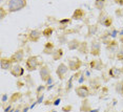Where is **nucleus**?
<instances>
[{
  "label": "nucleus",
  "mask_w": 123,
  "mask_h": 112,
  "mask_svg": "<svg viewBox=\"0 0 123 112\" xmlns=\"http://www.w3.org/2000/svg\"><path fill=\"white\" fill-rule=\"evenodd\" d=\"M110 74L113 78H119L120 74H121V70L118 69V68H111L110 70Z\"/></svg>",
  "instance_id": "obj_15"
},
{
  "label": "nucleus",
  "mask_w": 123,
  "mask_h": 112,
  "mask_svg": "<svg viewBox=\"0 0 123 112\" xmlns=\"http://www.w3.org/2000/svg\"><path fill=\"white\" fill-rule=\"evenodd\" d=\"M59 102H60V100H57V101H56V102L54 103V104H55V105H58V104H59Z\"/></svg>",
  "instance_id": "obj_24"
},
{
  "label": "nucleus",
  "mask_w": 123,
  "mask_h": 112,
  "mask_svg": "<svg viewBox=\"0 0 123 112\" xmlns=\"http://www.w3.org/2000/svg\"><path fill=\"white\" fill-rule=\"evenodd\" d=\"M122 89H123V85H122V84H118V85H117V87H116V90L118 92H122Z\"/></svg>",
  "instance_id": "obj_22"
},
{
  "label": "nucleus",
  "mask_w": 123,
  "mask_h": 112,
  "mask_svg": "<svg viewBox=\"0 0 123 112\" xmlns=\"http://www.w3.org/2000/svg\"><path fill=\"white\" fill-rule=\"evenodd\" d=\"M121 42H122V45H123V37L121 38Z\"/></svg>",
  "instance_id": "obj_26"
},
{
  "label": "nucleus",
  "mask_w": 123,
  "mask_h": 112,
  "mask_svg": "<svg viewBox=\"0 0 123 112\" xmlns=\"http://www.w3.org/2000/svg\"><path fill=\"white\" fill-rule=\"evenodd\" d=\"M107 49L113 52H117V50H118V44H117L116 42H113V43H111L110 45L107 46Z\"/></svg>",
  "instance_id": "obj_16"
},
{
  "label": "nucleus",
  "mask_w": 123,
  "mask_h": 112,
  "mask_svg": "<svg viewBox=\"0 0 123 112\" xmlns=\"http://www.w3.org/2000/svg\"><path fill=\"white\" fill-rule=\"evenodd\" d=\"M38 66V61L36 57H30L26 61V67L29 70H35Z\"/></svg>",
  "instance_id": "obj_2"
},
{
  "label": "nucleus",
  "mask_w": 123,
  "mask_h": 112,
  "mask_svg": "<svg viewBox=\"0 0 123 112\" xmlns=\"http://www.w3.org/2000/svg\"><path fill=\"white\" fill-rule=\"evenodd\" d=\"M76 93H77V95L78 96H80V97H87L89 95V91H88V89L87 87H85V86H80V87H78L76 89Z\"/></svg>",
  "instance_id": "obj_3"
},
{
  "label": "nucleus",
  "mask_w": 123,
  "mask_h": 112,
  "mask_svg": "<svg viewBox=\"0 0 123 112\" xmlns=\"http://www.w3.org/2000/svg\"><path fill=\"white\" fill-rule=\"evenodd\" d=\"M40 77L42 81H47V79L49 78V71L47 69V67H42L40 69Z\"/></svg>",
  "instance_id": "obj_7"
},
{
  "label": "nucleus",
  "mask_w": 123,
  "mask_h": 112,
  "mask_svg": "<svg viewBox=\"0 0 123 112\" xmlns=\"http://www.w3.org/2000/svg\"><path fill=\"white\" fill-rule=\"evenodd\" d=\"M104 5V0H96V7L98 10H102Z\"/></svg>",
  "instance_id": "obj_18"
},
{
  "label": "nucleus",
  "mask_w": 123,
  "mask_h": 112,
  "mask_svg": "<svg viewBox=\"0 0 123 112\" xmlns=\"http://www.w3.org/2000/svg\"><path fill=\"white\" fill-rule=\"evenodd\" d=\"M74 17L75 19H78V20H79V19H81L83 17V12L81 10H76L75 11V13H74Z\"/></svg>",
  "instance_id": "obj_17"
},
{
  "label": "nucleus",
  "mask_w": 123,
  "mask_h": 112,
  "mask_svg": "<svg viewBox=\"0 0 123 112\" xmlns=\"http://www.w3.org/2000/svg\"><path fill=\"white\" fill-rule=\"evenodd\" d=\"M12 59L15 62H21L22 59H23V51H22V50H18V51L13 56Z\"/></svg>",
  "instance_id": "obj_11"
},
{
  "label": "nucleus",
  "mask_w": 123,
  "mask_h": 112,
  "mask_svg": "<svg viewBox=\"0 0 123 112\" xmlns=\"http://www.w3.org/2000/svg\"><path fill=\"white\" fill-rule=\"evenodd\" d=\"M100 23L102 25H104L106 27H110L111 24V19L110 17H106V16H103L101 17V20H100Z\"/></svg>",
  "instance_id": "obj_10"
},
{
  "label": "nucleus",
  "mask_w": 123,
  "mask_h": 112,
  "mask_svg": "<svg viewBox=\"0 0 123 112\" xmlns=\"http://www.w3.org/2000/svg\"><path fill=\"white\" fill-rule=\"evenodd\" d=\"M81 66V62L79 60H72L69 61V68L72 69V70H77V69H79V67Z\"/></svg>",
  "instance_id": "obj_9"
},
{
  "label": "nucleus",
  "mask_w": 123,
  "mask_h": 112,
  "mask_svg": "<svg viewBox=\"0 0 123 112\" xmlns=\"http://www.w3.org/2000/svg\"><path fill=\"white\" fill-rule=\"evenodd\" d=\"M116 3H118L120 5H123V0H116Z\"/></svg>",
  "instance_id": "obj_23"
},
{
  "label": "nucleus",
  "mask_w": 123,
  "mask_h": 112,
  "mask_svg": "<svg viewBox=\"0 0 123 112\" xmlns=\"http://www.w3.org/2000/svg\"><path fill=\"white\" fill-rule=\"evenodd\" d=\"M68 67H66V65H64V64H60L59 66H58V68H57V74H58V77H59V79L62 80L63 79V77H64V74L68 72Z\"/></svg>",
  "instance_id": "obj_5"
},
{
  "label": "nucleus",
  "mask_w": 123,
  "mask_h": 112,
  "mask_svg": "<svg viewBox=\"0 0 123 112\" xmlns=\"http://www.w3.org/2000/svg\"><path fill=\"white\" fill-rule=\"evenodd\" d=\"M79 46H80V44H79V41H78V40H72L68 43V48L72 49V50L77 49Z\"/></svg>",
  "instance_id": "obj_13"
},
{
  "label": "nucleus",
  "mask_w": 123,
  "mask_h": 112,
  "mask_svg": "<svg viewBox=\"0 0 123 112\" xmlns=\"http://www.w3.org/2000/svg\"><path fill=\"white\" fill-rule=\"evenodd\" d=\"M5 100H6V96H5V95H4L3 97H2V101H5Z\"/></svg>",
  "instance_id": "obj_25"
},
{
  "label": "nucleus",
  "mask_w": 123,
  "mask_h": 112,
  "mask_svg": "<svg viewBox=\"0 0 123 112\" xmlns=\"http://www.w3.org/2000/svg\"><path fill=\"white\" fill-rule=\"evenodd\" d=\"M61 56H62V49H58L57 51H56V54H54V59L55 60H57V59H60L61 58Z\"/></svg>",
  "instance_id": "obj_20"
},
{
  "label": "nucleus",
  "mask_w": 123,
  "mask_h": 112,
  "mask_svg": "<svg viewBox=\"0 0 123 112\" xmlns=\"http://www.w3.org/2000/svg\"><path fill=\"white\" fill-rule=\"evenodd\" d=\"M92 55L93 56H98L100 54V43L98 42H93L92 43V48H91Z\"/></svg>",
  "instance_id": "obj_6"
},
{
  "label": "nucleus",
  "mask_w": 123,
  "mask_h": 112,
  "mask_svg": "<svg viewBox=\"0 0 123 112\" xmlns=\"http://www.w3.org/2000/svg\"><path fill=\"white\" fill-rule=\"evenodd\" d=\"M49 49L52 51V49H53V44L52 43H46V46H45V48H44V52L47 54V50Z\"/></svg>",
  "instance_id": "obj_21"
},
{
  "label": "nucleus",
  "mask_w": 123,
  "mask_h": 112,
  "mask_svg": "<svg viewBox=\"0 0 123 112\" xmlns=\"http://www.w3.org/2000/svg\"><path fill=\"white\" fill-rule=\"evenodd\" d=\"M40 36H41V34H40V32H39V30H33V32L30 34L31 40H33V41H37Z\"/></svg>",
  "instance_id": "obj_12"
},
{
  "label": "nucleus",
  "mask_w": 123,
  "mask_h": 112,
  "mask_svg": "<svg viewBox=\"0 0 123 112\" xmlns=\"http://www.w3.org/2000/svg\"><path fill=\"white\" fill-rule=\"evenodd\" d=\"M91 67L93 69H96V70H100L101 67H102V63L100 62V61H98V60L93 61V62L91 63Z\"/></svg>",
  "instance_id": "obj_14"
},
{
  "label": "nucleus",
  "mask_w": 123,
  "mask_h": 112,
  "mask_svg": "<svg viewBox=\"0 0 123 112\" xmlns=\"http://www.w3.org/2000/svg\"><path fill=\"white\" fill-rule=\"evenodd\" d=\"M52 33H53V29H52V28H49H49L44 29L42 34H43L44 37H49V36L52 35Z\"/></svg>",
  "instance_id": "obj_19"
},
{
  "label": "nucleus",
  "mask_w": 123,
  "mask_h": 112,
  "mask_svg": "<svg viewBox=\"0 0 123 112\" xmlns=\"http://www.w3.org/2000/svg\"><path fill=\"white\" fill-rule=\"evenodd\" d=\"M0 66H1L2 69L7 70V69H10L11 66H12V61L7 60V59H2L1 62H0Z\"/></svg>",
  "instance_id": "obj_8"
},
{
  "label": "nucleus",
  "mask_w": 123,
  "mask_h": 112,
  "mask_svg": "<svg viewBox=\"0 0 123 112\" xmlns=\"http://www.w3.org/2000/svg\"><path fill=\"white\" fill-rule=\"evenodd\" d=\"M26 5L25 0H10L9 11L10 12H18Z\"/></svg>",
  "instance_id": "obj_1"
},
{
  "label": "nucleus",
  "mask_w": 123,
  "mask_h": 112,
  "mask_svg": "<svg viewBox=\"0 0 123 112\" xmlns=\"http://www.w3.org/2000/svg\"><path fill=\"white\" fill-rule=\"evenodd\" d=\"M11 73H12L14 77H16V78L21 77V75L24 73V69L22 68L21 66H19V65H15L14 67H12V69H11Z\"/></svg>",
  "instance_id": "obj_4"
}]
</instances>
